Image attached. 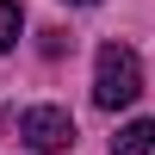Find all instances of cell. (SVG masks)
I'll return each mask as SVG.
<instances>
[{"mask_svg":"<svg viewBox=\"0 0 155 155\" xmlns=\"http://www.w3.org/2000/svg\"><path fill=\"white\" fill-rule=\"evenodd\" d=\"M143 93V62H137L130 44H99V62H93V99L106 112L130 106V99Z\"/></svg>","mask_w":155,"mask_h":155,"instance_id":"cell-1","label":"cell"},{"mask_svg":"<svg viewBox=\"0 0 155 155\" xmlns=\"http://www.w3.org/2000/svg\"><path fill=\"white\" fill-rule=\"evenodd\" d=\"M6 130L37 155H62L74 143V118L62 106H19V112H6Z\"/></svg>","mask_w":155,"mask_h":155,"instance_id":"cell-2","label":"cell"},{"mask_svg":"<svg viewBox=\"0 0 155 155\" xmlns=\"http://www.w3.org/2000/svg\"><path fill=\"white\" fill-rule=\"evenodd\" d=\"M112 155H155V118H137L112 137Z\"/></svg>","mask_w":155,"mask_h":155,"instance_id":"cell-3","label":"cell"},{"mask_svg":"<svg viewBox=\"0 0 155 155\" xmlns=\"http://www.w3.org/2000/svg\"><path fill=\"white\" fill-rule=\"evenodd\" d=\"M19 25H25V19H19V0H0V56L19 44Z\"/></svg>","mask_w":155,"mask_h":155,"instance_id":"cell-4","label":"cell"},{"mask_svg":"<svg viewBox=\"0 0 155 155\" xmlns=\"http://www.w3.org/2000/svg\"><path fill=\"white\" fill-rule=\"evenodd\" d=\"M74 6H93V0H74Z\"/></svg>","mask_w":155,"mask_h":155,"instance_id":"cell-5","label":"cell"}]
</instances>
